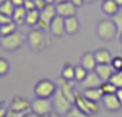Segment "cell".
I'll use <instances>...</instances> for the list:
<instances>
[{"mask_svg": "<svg viewBox=\"0 0 122 117\" xmlns=\"http://www.w3.org/2000/svg\"><path fill=\"white\" fill-rule=\"evenodd\" d=\"M46 3H56V0H45Z\"/></svg>", "mask_w": 122, "mask_h": 117, "instance_id": "obj_45", "label": "cell"}, {"mask_svg": "<svg viewBox=\"0 0 122 117\" xmlns=\"http://www.w3.org/2000/svg\"><path fill=\"white\" fill-rule=\"evenodd\" d=\"M2 3H3V0H0V5H2Z\"/></svg>", "mask_w": 122, "mask_h": 117, "instance_id": "obj_48", "label": "cell"}, {"mask_svg": "<svg viewBox=\"0 0 122 117\" xmlns=\"http://www.w3.org/2000/svg\"><path fill=\"white\" fill-rule=\"evenodd\" d=\"M111 65H113V68L116 69V71H121V69H122V56H116V57H113Z\"/></svg>", "mask_w": 122, "mask_h": 117, "instance_id": "obj_31", "label": "cell"}, {"mask_svg": "<svg viewBox=\"0 0 122 117\" xmlns=\"http://www.w3.org/2000/svg\"><path fill=\"white\" fill-rule=\"evenodd\" d=\"M50 31H51V34L56 36V37H60V36H63V34H66L65 33V19H63L62 15H56V17L53 19V22H51V25H50Z\"/></svg>", "mask_w": 122, "mask_h": 117, "instance_id": "obj_12", "label": "cell"}, {"mask_svg": "<svg viewBox=\"0 0 122 117\" xmlns=\"http://www.w3.org/2000/svg\"><path fill=\"white\" fill-rule=\"evenodd\" d=\"M9 22H12L11 15H6V14H3V12H0V25H6V23H9Z\"/></svg>", "mask_w": 122, "mask_h": 117, "instance_id": "obj_34", "label": "cell"}, {"mask_svg": "<svg viewBox=\"0 0 122 117\" xmlns=\"http://www.w3.org/2000/svg\"><path fill=\"white\" fill-rule=\"evenodd\" d=\"M25 117H40V116H39V114H36L34 111H28L26 114H25Z\"/></svg>", "mask_w": 122, "mask_h": 117, "instance_id": "obj_41", "label": "cell"}, {"mask_svg": "<svg viewBox=\"0 0 122 117\" xmlns=\"http://www.w3.org/2000/svg\"><path fill=\"white\" fill-rule=\"evenodd\" d=\"M14 9H15V6L12 3V0H3V3L0 5V12H3L6 15H11V17L14 14Z\"/></svg>", "mask_w": 122, "mask_h": 117, "instance_id": "obj_24", "label": "cell"}, {"mask_svg": "<svg viewBox=\"0 0 122 117\" xmlns=\"http://www.w3.org/2000/svg\"><path fill=\"white\" fill-rule=\"evenodd\" d=\"M6 111H8V109L5 108V106H0V117H6Z\"/></svg>", "mask_w": 122, "mask_h": 117, "instance_id": "obj_38", "label": "cell"}, {"mask_svg": "<svg viewBox=\"0 0 122 117\" xmlns=\"http://www.w3.org/2000/svg\"><path fill=\"white\" fill-rule=\"evenodd\" d=\"M94 71L99 74V77H101L102 80H110V77L116 72V69L113 68L111 63H97Z\"/></svg>", "mask_w": 122, "mask_h": 117, "instance_id": "obj_13", "label": "cell"}, {"mask_svg": "<svg viewBox=\"0 0 122 117\" xmlns=\"http://www.w3.org/2000/svg\"><path fill=\"white\" fill-rule=\"evenodd\" d=\"M102 82H104V80L99 77L97 72H96V71H90L82 83H83V88L86 89V88H101Z\"/></svg>", "mask_w": 122, "mask_h": 117, "instance_id": "obj_14", "label": "cell"}, {"mask_svg": "<svg viewBox=\"0 0 122 117\" xmlns=\"http://www.w3.org/2000/svg\"><path fill=\"white\" fill-rule=\"evenodd\" d=\"M34 3H36V8L39 9V11H42V9H43L45 6L48 5V3L45 2V0H34Z\"/></svg>", "mask_w": 122, "mask_h": 117, "instance_id": "obj_35", "label": "cell"}, {"mask_svg": "<svg viewBox=\"0 0 122 117\" xmlns=\"http://www.w3.org/2000/svg\"><path fill=\"white\" fill-rule=\"evenodd\" d=\"M56 91H57V85L53 80H48V79H42L34 86L36 97H43V99H50L51 96L56 94Z\"/></svg>", "mask_w": 122, "mask_h": 117, "instance_id": "obj_4", "label": "cell"}, {"mask_svg": "<svg viewBox=\"0 0 122 117\" xmlns=\"http://www.w3.org/2000/svg\"><path fill=\"white\" fill-rule=\"evenodd\" d=\"M94 0H85V3H93Z\"/></svg>", "mask_w": 122, "mask_h": 117, "instance_id": "obj_46", "label": "cell"}, {"mask_svg": "<svg viewBox=\"0 0 122 117\" xmlns=\"http://www.w3.org/2000/svg\"><path fill=\"white\" fill-rule=\"evenodd\" d=\"M79 20H77V17L76 15H71V17H66L65 19V33L66 34H76L79 31Z\"/></svg>", "mask_w": 122, "mask_h": 117, "instance_id": "obj_20", "label": "cell"}, {"mask_svg": "<svg viewBox=\"0 0 122 117\" xmlns=\"http://www.w3.org/2000/svg\"><path fill=\"white\" fill-rule=\"evenodd\" d=\"M81 65L86 71H94L96 66H97V60L94 57V52H85L81 59Z\"/></svg>", "mask_w": 122, "mask_h": 117, "instance_id": "obj_16", "label": "cell"}, {"mask_svg": "<svg viewBox=\"0 0 122 117\" xmlns=\"http://www.w3.org/2000/svg\"><path fill=\"white\" fill-rule=\"evenodd\" d=\"M76 106H77L79 109H82L85 114L91 116V114H96V112L99 111V106H97V102H93V100L86 99L83 94L81 93H76Z\"/></svg>", "mask_w": 122, "mask_h": 117, "instance_id": "obj_7", "label": "cell"}, {"mask_svg": "<svg viewBox=\"0 0 122 117\" xmlns=\"http://www.w3.org/2000/svg\"><path fill=\"white\" fill-rule=\"evenodd\" d=\"M101 89L104 91V94H116L117 88L114 86L110 80H104V82H102V85H101Z\"/></svg>", "mask_w": 122, "mask_h": 117, "instance_id": "obj_27", "label": "cell"}, {"mask_svg": "<svg viewBox=\"0 0 122 117\" xmlns=\"http://www.w3.org/2000/svg\"><path fill=\"white\" fill-rule=\"evenodd\" d=\"M96 34H97L99 39L105 40V42L113 40L117 34V26H116V23H114V20L113 19L99 20V23L96 25Z\"/></svg>", "mask_w": 122, "mask_h": 117, "instance_id": "obj_1", "label": "cell"}, {"mask_svg": "<svg viewBox=\"0 0 122 117\" xmlns=\"http://www.w3.org/2000/svg\"><path fill=\"white\" fill-rule=\"evenodd\" d=\"M26 12H28V9L25 8V6H15L14 14H12V22H14L15 25L26 23Z\"/></svg>", "mask_w": 122, "mask_h": 117, "instance_id": "obj_19", "label": "cell"}, {"mask_svg": "<svg viewBox=\"0 0 122 117\" xmlns=\"http://www.w3.org/2000/svg\"><path fill=\"white\" fill-rule=\"evenodd\" d=\"M114 2H116V3H117V5H119V6H121V8H122V0H114Z\"/></svg>", "mask_w": 122, "mask_h": 117, "instance_id": "obj_44", "label": "cell"}, {"mask_svg": "<svg viewBox=\"0 0 122 117\" xmlns=\"http://www.w3.org/2000/svg\"><path fill=\"white\" fill-rule=\"evenodd\" d=\"M83 96H85L86 99L93 100V102H99V100H102V97H104V91H102L101 88H86V89L83 91Z\"/></svg>", "mask_w": 122, "mask_h": 117, "instance_id": "obj_21", "label": "cell"}, {"mask_svg": "<svg viewBox=\"0 0 122 117\" xmlns=\"http://www.w3.org/2000/svg\"><path fill=\"white\" fill-rule=\"evenodd\" d=\"M39 19H40V11L37 8L28 9V12H26V25H28V26H33V28L37 26Z\"/></svg>", "mask_w": 122, "mask_h": 117, "instance_id": "obj_22", "label": "cell"}, {"mask_svg": "<svg viewBox=\"0 0 122 117\" xmlns=\"http://www.w3.org/2000/svg\"><path fill=\"white\" fill-rule=\"evenodd\" d=\"M121 43H122V33H121Z\"/></svg>", "mask_w": 122, "mask_h": 117, "instance_id": "obj_47", "label": "cell"}, {"mask_svg": "<svg viewBox=\"0 0 122 117\" xmlns=\"http://www.w3.org/2000/svg\"><path fill=\"white\" fill-rule=\"evenodd\" d=\"M66 117H88V114H85V112H83L82 109H79L77 106H73L71 111L66 114Z\"/></svg>", "mask_w": 122, "mask_h": 117, "instance_id": "obj_30", "label": "cell"}, {"mask_svg": "<svg viewBox=\"0 0 122 117\" xmlns=\"http://www.w3.org/2000/svg\"><path fill=\"white\" fill-rule=\"evenodd\" d=\"M25 8L26 9H34L36 8V3H34V0H25Z\"/></svg>", "mask_w": 122, "mask_h": 117, "instance_id": "obj_36", "label": "cell"}, {"mask_svg": "<svg viewBox=\"0 0 122 117\" xmlns=\"http://www.w3.org/2000/svg\"><path fill=\"white\" fill-rule=\"evenodd\" d=\"M17 28V25L14 23V22H9V23L6 25H0V36H8V34H12Z\"/></svg>", "mask_w": 122, "mask_h": 117, "instance_id": "obj_26", "label": "cell"}, {"mask_svg": "<svg viewBox=\"0 0 122 117\" xmlns=\"http://www.w3.org/2000/svg\"><path fill=\"white\" fill-rule=\"evenodd\" d=\"M94 57L97 60V63H111L113 56H111L108 48H99L94 51Z\"/></svg>", "mask_w": 122, "mask_h": 117, "instance_id": "obj_18", "label": "cell"}, {"mask_svg": "<svg viewBox=\"0 0 122 117\" xmlns=\"http://www.w3.org/2000/svg\"><path fill=\"white\" fill-rule=\"evenodd\" d=\"M102 103H104L105 109H108V111H111V112L119 111V109L122 108V103L119 102V99H117L116 94H104Z\"/></svg>", "mask_w": 122, "mask_h": 117, "instance_id": "obj_11", "label": "cell"}, {"mask_svg": "<svg viewBox=\"0 0 122 117\" xmlns=\"http://www.w3.org/2000/svg\"><path fill=\"white\" fill-rule=\"evenodd\" d=\"M28 45L36 52L43 51L48 46V40H46V37H45L43 29H40L39 26H34L33 29L30 31V34H28Z\"/></svg>", "mask_w": 122, "mask_h": 117, "instance_id": "obj_2", "label": "cell"}, {"mask_svg": "<svg viewBox=\"0 0 122 117\" xmlns=\"http://www.w3.org/2000/svg\"><path fill=\"white\" fill-rule=\"evenodd\" d=\"M60 77L66 79V80H74V66L71 65L70 62H66L62 68V75Z\"/></svg>", "mask_w": 122, "mask_h": 117, "instance_id": "obj_23", "label": "cell"}, {"mask_svg": "<svg viewBox=\"0 0 122 117\" xmlns=\"http://www.w3.org/2000/svg\"><path fill=\"white\" fill-rule=\"evenodd\" d=\"M2 105H3V103H2V102H0V106H2Z\"/></svg>", "mask_w": 122, "mask_h": 117, "instance_id": "obj_49", "label": "cell"}, {"mask_svg": "<svg viewBox=\"0 0 122 117\" xmlns=\"http://www.w3.org/2000/svg\"><path fill=\"white\" fill-rule=\"evenodd\" d=\"M110 82H111V83H113L116 88H122V74H121L119 71H116V72H114V74L110 77Z\"/></svg>", "mask_w": 122, "mask_h": 117, "instance_id": "obj_29", "label": "cell"}, {"mask_svg": "<svg viewBox=\"0 0 122 117\" xmlns=\"http://www.w3.org/2000/svg\"><path fill=\"white\" fill-rule=\"evenodd\" d=\"M14 6H23L25 5V0H12Z\"/></svg>", "mask_w": 122, "mask_h": 117, "instance_id": "obj_37", "label": "cell"}, {"mask_svg": "<svg viewBox=\"0 0 122 117\" xmlns=\"http://www.w3.org/2000/svg\"><path fill=\"white\" fill-rule=\"evenodd\" d=\"M57 15L56 11V3H48L43 9L40 11V19H39V23L37 26L43 31H50V25L53 22V19Z\"/></svg>", "mask_w": 122, "mask_h": 117, "instance_id": "obj_6", "label": "cell"}, {"mask_svg": "<svg viewBox=\"0 0 122 117\" xmlns=\"http://www.w3.org/2000/svg\"><path fill=\"white\" fill-rule=\"evenodd\" d=\"M71 2H73V3H74V5L79 8V6H82L83 3H85V0H71Z\"/></svg>", "mask_w": 122, "mask_h": 117, "instance_id": "obj_40", "label": "cell"}, {"mask_svg": "<svg viewBox=\"0 0 122 117\" xmlns=\"http://www.w3.org/2000/svg\"><path fill=\"white\" fill-rule=\"evenodd\" d=\"M88 72H90V71H86V69L83 68L82 65L74 66V80H76V82H83Z\"/></svg>", "mask_w": 122, "mask_h": 117, "instance_id": "obj_25", "label": "cell"}, {"mask_svg": "<svg viewBox=\"0 0 122 117\" xmlns=\"http://www.w3.org/2000/svg\"><path fill=\"white\" fill-rule=\"evenodd\" d=\"M119 72H121V74H122V69H121V71H119Z\"/></svg>", "mask_w": 122, "mask_h": 117, "instance_id": "obj_50", "label": "cell"}, {"mask_svg": "<svg viewBox=\"0 0 122 117\" xmlns=\"http://www.w3.org/2000/svg\"><path fill=\"white\" fill-rule=\"evenodd\" d=\"M53 106H54V109H56V112H59V114H68V112L71 111V108L74 106V103L57 88L56 94H54Z\"/></svg>", "mask_w": 122, "mask_h": 117, "instance_id": "obj_5", "label": "cell"}, {"mask_svg": "<svg viewBox=\"0 0 122 117\" xmlns=\"http://www.w3.org/2000/svg\"><path fill=\"white\" fill-rule=\"evenodd\" d=\"M76 9H77V6H76L73 2L56 3V11H57V15H62L63 19L71 17V15H76Z\"/></svg>", "mask_w": 122, "mask_h": 117, "instance_id": "obj_9", "label": "cell"}, {"mask_svg": "<svg viewBox=\"0 0 122 117\" xmlns=\"http://www.w3.org/2000/svg\"><path fill=\"white\" fill-rule=\"evenodd\" d=\"M63 2H71V0H56V3H63Z\"/></svg>", "mask_w": 122, "mask_h": 117, "instance_id": "obj_43", "label": "cell"}, {"mask_svg": "<svg viewBox=\"0 0 122 117\" xmlns=\"http://www.w3.org/2000/svg\"><path fill=\"white\" fill-rule=\"evenodd\" d=\"M50 117H60L59 112H50Z\"/></svg>", "mask_w": 122, "mask_h": 117, "instance_id": "obj_42", "label": "cell"}, {"mask_svg": "<svg viewBox=\"0 0 122 117\" xmlns=\"http://www.w3.org/2000/svg\"><path fill=\"white\" fill-rule=\"evenodd\" d=\"M121 6L117 5L114 0H104L102 2V11H104V14L110 15V17H113V15H116L117 12H119Z\"/></svg>", "mask_w": 122, "mask_h": 117, "instance_id": "obj_17", "label": "cell"}, {"mask_svg": "<svg viewBox=\"0 0 122 117\" xmlns=\"http://www.w3.org/2000/svg\"><path fill=\"white\" fill-rule=\"evenodd\" d=\"M53 109V103L48 99H43V97H36L34 102H31V111H34L36 114L42 116H48Z\"/></svg>", "mask_w": 122, "mask_h": 117, "instance_id": "obj_8", "label": "cell"}, {"mask_svg": "<svg viewBox=\"0 0 122 117\" xmlns=\"http://www.w3.org/2000/svg\"><path fill=\"white\" fill-rule=\"evenodd\" d=\"M9 72V63L5 57H0V77H5Z\"/></svg>", "mask_w": 122, "mask_h": 117, "instance_id": "obj_28", "label": "cell"}, {"mask_svg": "<svg viewBox=\"0 0 122 117\" xmlns=\"http://www.w3.org/2000/svg\"><path fill=\"white\" fill-rule=\"evenodd\" d=\"M9 108L15 109V111H28V109H31V103L28 102V99H25V97L15 96V97H12Z\"/></svg>", "mask_w": 122, "mask_h": 117, "instance_id": "obj_15", "label": "cell"}, {"mask_svg": "<svg viewBox=\"0 0 122 117\" xmlns=\"http://www.w3.org/2000/svg\"><path fill=\"white\" fill-rule=\"evenodd\" d=\"M59 88L60 91H62L63 94H65L66 97H68L70 100H71L73 103H76V93L77 91L73 88V83H71V80H66V79H63V77H60L59 79Z\"/></svg>", "mask_w": 122, "mask_h": 117, "instance_id": "obj_10", "label": "cell"}, {"mask_svg": "<svg viewBox=\"0 0 122 117\" xmlns=\"http://www.w3.org/2000/svg\"><path fill=\"white\" fill-rule=\"evenodd\" d=\"M116 96H117V99H119V102L122 103V88H117V91H116Z\"/></svg>", "mask_w": 122, "mask_h": 117, "instance_id": "obj_39", "label": "cell"}, {"mask_svg": "<svg viewBox=\"0 0 122 117\" xmlns=\"http://www.w3.org/2000/svg\"><path fill=\"white\" fill-rule=\"evenodd\" d=\"M111 19H113V20H114V23H116L117 31H119V33H122V11H119L116 15H113Z\"/></svg>", "mask_w": 122, "mask_h": 117, "instance_id": "obj_33", "label": "cell"}, {"mask_svg": "<svg viewBox=\"0 0 122 117\" xmlns=\"http://www.w3.org/2000/svg\"><path fill=\"white\" fill-rule=\"evenodd\" d=\"M25 42V36L19 31H14L12 34H8V36H2L0 39V46H2L5 51L9 52H14L23 45Z\"/></svg>", "mask_w": 122, "mask_h": 117, "instance_id": "obj_3", "label": "cell"}, {"mask_svg": "<svg viewBox=\"0 0 122 117\" xmlns=\"http://www.w3.org/2000/svg\"><path fill=\"white\" fill-rule=\"evenodd\" d=\"M28 111H15V109H11L9 108L8 111H6V117H25Z\"/></svg>", "mask_w": 122, "mask_h": 117, "instance_id": "obj_32", "label": "cell"}]
</instances>
